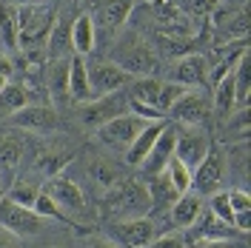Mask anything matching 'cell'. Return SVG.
<instances>
[{"mask_svg":"<svg viewBox=\"0 0 251 248\" xmlns=\"http://www.w3.org/2000/svg\"><path fill=\"white\" fill-rule=\"evenodd\" d=\"M126 89H128L126 92L128 94V111L143 120H160L188 92L186 86L172 83L166 77H131Z\"/></svg>","mask_w":251,"mask_h":248,"instance_id":"1","label":"cell"},{"mask_svg":"<svg viewBox=\"0 0 251 248\" xmlns=\"http://www.w3.org/2000/svg\"><path fill=\"white\" fill-rule=\"evenodd\" d=\"M151 208L146 180L137 177H123L117 186L103 194V214L111 220H131V217H146Z\"/></svg>","mask_w":251,"mask_h":248,"instance_id":"2","label":"cell"},{"mask_svg":"<svg viewBox=\"0 0 251 248\" xmlns=\"http://www.w3.org/2000/svg\"><path fill=\"white\" fill-rule=\"evenodd\" d=\"M114 63L126 69L131 77H157L160 72V54L143 40L137 31H123L117 34L114 43Z\"/></svg>","mask_w":251,"mask_h":248,"instance_id":"3","label":"cell"},{"mask_svg":"<svg viewBox=\"0 0 251 248\" xmlns=\"http://www.w3.org/2000/svg\"><path fill=\"white\" fill-rule=\"evenodd\" d=\"M149 12L154 17L160 37H166V40H191L197 34L194 17H188L180 6H174L172 0H157V3L149 6Z\"/></svg>","mask_w":251,"mask_h":248,"instance_id":"4","label":"cell"},{"mask_svg":"<svg viewBox=\"0 0 251 248\" xmlns=\"http://www.w3.org/2000/svg\"><path fill=\"white\" fill-rule=\"evenodd\" d=\"M120 114H128V94L123 89L80 103V123L89 125V128H100L103 123H109Z\"/></svg>","mask_w":251,"mask_h":248,"instance_id":"5","label":"cell"},{"mask_svg":"<svg viewBox=\"0 0 251 248\" xmlns=\"http://www.w3.org/2000/svg\"><path fill=\"white\" fill-rule=\"evenodd\" d=\"M49 220H43L34 208L29 205H17V202L0 197V228L15 237H37V234L46 228Z\"/></svg>","mask_w":251,"mask_h":248,"instance_id":"6","label":"cell"},{"mask_svg":"<svg viewBox=\"0 0 251 248\" xmlns=\"http://www.w3.org/2000/svg\"><path fill=\"white\" fill-rule=\"evenodd\" d=\"M43 188L49 191V197L57 202V208L66 214V220L86 217V194H83L80 183H75L69 174L57 171V174L46 177V186Z\"/></svg>","mask_w":251,"mask_h":248,"instance_id":"7","label":"cell"},{"mask_svg":"<svg viewBox=\"0 0 251 248\" xmlns=\"http://www.w3.org/2000/svg\"><path fill=\"white\" fill-rule=\"evenodd\" d=\"M109 234V240H114L120 248H146L157 237V223L149 214L131 220H114Z\"/></svg>","mask_w":251,"mask_h":248,"instance_id":"8","label":"cell"},{"mask_svg":"<svg viewBox=\"0 0 251 248\" xmlns=\"http://www.w3.org/2000/svg\"><path fill=\"white\" fill-rule=\"evenodd\" d=\"M9 123L23 134H51L57 131V111L46 103H26L23 109L9 114Z\"/></svg>","mask_w":251,"mask_h":248,"instance_id":"9","label":"cell"},{"mask_svg":"<svg viewBox=\"0 0 251 248\" xmlns=\"http://www.w3.org/2000/svg\"><path fill=\"white\" fill-rule=\"evenodd\" d=\"M149 123V120H143V117H137V114H120V117H114V120H109V123H103L100 128H97V137H100V143H106L109 149H128L131 143H134V137L143 131V125Z\"/></svg>","mask_w":251,"mask_h":248,"instance_id":"10","label":"cell"},{"mask_svg":"<svg viewBox=\"0 0 251 248\" xmlns=\"http://www.w3.org/2000/svg\"><path fill=\"white\" fill-rule=\"evenodd\" d=\"M86 72H89V86H92V97L109 92H120L128 86L131 74L120 69L114 60H100V63H86Z\"/></svg>","mask_w":251,"mask_h":248,"instance_id":"11","label":"cell"},{"mask_svg":"<svg viewBox=\"0 0 251 248\" xmlns=\"http://www.w3.org/2000/svg\"><path fill=\"white\" fill-rule=\"evenodd\" d=\"M186 231L191 240H243V237H249V234L237 231L234 225L223 223L205 202H203V208H200V214L194 217V223L188 225Z\"/></svg>","mask_w":251,"mask_h":248,"instance_id":"12","label":"cell"},{"mask_svg":"<svg viewBox=\"0 0 251 248\" xmlns=\"http://www.w3.org/2000/svg\"><path fill=\"white\" fill-rule=\"evenodd\" d=\"M208 72H211V66H208V60H205L203 54H183V57H177L169 66L166 80L180 83L186 89H197V86L208 83Z\"/></svg>","mask_w":251,"mask_h":248,"instance_id":"13","label":"cell"},{"mask_svg":"<svg viewBox=\"0 0 251 248\" xmlns=\"http://www.w3.org/2000/svg\"><path fill=\"white\" fill-rule=\"evenodd\" d=\"M174 146H177V128L174 125H163V131L157 134L154 146L149 149V154L143 157V163L137 166L143 177L163 174V169L169 166V160L174 157Z\"/></svg>","mask_w":251,"mask_h":248,"instance_id":"14","label":"cell"},{"mask_svg":"<svg viewBox=\"0 0 251 248\" xmlns=\"http://www.w3.org/2000/svg\"><path fill=\"white\" fill-rule=\"evenodd\" d=\"M92 9L94 26L106 29L109 34H117L134 12V0H92Z\"/></svg>","mask_w":251,"mask_h":248,"instance_id":"15","label":"cell"},{"mask_svg":"<svg viewBox=\"0 0 251 248\" xmlns=\"http://www.w3.org/2000/svg\"><path fill=\"white\" fill-rule=\"evenodd\" d=\"M26 134L23 131H9L0 137V180L3 186H9L15 180L17 169L23 166V157H26Z\"/></svg>","mask_w":251,"mask_h":248,"instance_id":"16","label":"cell"},{"mask_svg":"<svg viewBox=\"0 0 251 248\" xmlns=\"http://www.w3.org/2000/svg\"><path fill=\"white\" fill-rule=\"evenodd\" d=\"M223 171H226L223 157H220L217 151H208V154L200 160V166L191 169V191L200 194V197L214 194L220 188V183H223Z\"/></svg>","mask_w":251,"mask_h":248,"instance_id":"17","label":"cell"},{"mask_svg":"<svg viewBox=\"0 0 251 248\" xmlns=\"http://www.w3.org/2000/svg\"><path fill=\"white\" fill-rule=\"evenodd\" d=\"M188 131H177V146H174V157L177 160H183L188 169H197L200 166V160H203L208 151H211V146H208V137H205L200 128H194V125H186Z\"/></svg>","mask_w":251,"mask_h":248,"instance_id":"18","label":"cell"},{"mask_svg":"<svg viewBox=\"0 0 251 248\" xmlns=\"http://www.w3.org/2000/svg\"><path fill=\"white\" fill-rule=\"evenodd\" d=\"M169 114H172L177 123H186V125L200 128V125L208 120L211 109H208V100H205L203 94H197L194 89H188V92L174 103L172 109H169Z\"/></svg>","mask_w":251,"mask_h":248,"instance_id":"19","label":"cell"},{"mask_svg":"<svg viewBox=\"0 0 251 248\" xmlns=\"http://www.w3.org/2000/svg\"><path fill=\"white\" fill-rule=\"evenodd\" d=\"M43 51H46L49 60H69V57L75 54V51H72V20L54 17Z\"/></svg>","mask_w":251,"mask_h":248,"instance_id":"20","label":"cell"},{"mask_svg":"<svg viewBox=\"0 0 251 248\" xmlns=\"http://www.w3.org/2000/svg\"><path fill=\"white\" fill-rule=\"evenodd\" d=\"M146 191H149V217L151 214H160V211H169L174 205V200L180 197V191L172 186V180L166 174H154V177H146Z\"/></svg>","mask_w":251,"mask_h":248,"instance_id":"21","label":"cell"},{"mask_svg":"<svg viewBox=\"0 0 251 248\" xmlns=\"http://www.w3.org/2000/svg\"><path fill=\"white\" fill-rule=\"evenodd\" d=\"M97 49V26L92 15H77L72 20V51L86 57Z\"/></svg>","mask_w":251,"mask_h":248,"instance_id":"22","label":"cell"},{"mask_svg":"<svg viewBox=\"0 0 251 248\" xmlns=\"http://www.w3.org/2000/svg\"><path fill=\"white\" fill-rule=\"evenodd\" d=\"M69 100L86 103L92 100V86H89V72H86V57L72 54L69 57Z\"/></svg>","mask_w":251,"mask_h":248,"instance_id":"23","label":"cell"},{"mask_svg":"<svg viewBox=\"0 0 251 248\" xmlns=\"http://www.w3.org/2000/svg\"><path fill=\"white\" fill-rule=\"evenodd\" d=\"M200 208H203V197L200 194H194V191H186V194H180L174 205L169 208V220H172L174 228H183L186 231L188 225L194 223V217L200 214Z\"/></svg>","mask_w":251,"mask_h":248,"instance_id":"24","label":"cell"},{"mask_svg":"<svg viewBox=\"0 0 251 248\" xmlns=\"http://www.w3.org/2000/svg\"><path fill=\"white\" fill-rule=\"evenodd\" d=\"M163 125H166L163 120H149V123L143 125V131L134 137V143L126 149V163H128L131 169H137L143 163V157L149 154V149L154 146V140H157V134L163 131Z\"/></svg>","mask_w":251,"mask_h":248,"instance_id":"25","label":"cell"},{"mask_svg":"<svg viewBox=\"0 0 251 248\" xmlns=\"http://www.w3.org/2000/svg\"><path fill=\"white\" fill-rule=\"evenodd\" d=\"M17 6L12 0H0V51H15L17 49Z\"/></svg>","mask_w":251,"mask_h":248,"instance_id":"26","label":"cell"},{"mask_svg":"<svg viewBox=\"0 0 251 248\" xmlns=\"http://www.w3.org/2000/svg\"><path fill=\"white\" fill-rule=\"evenodd\" d=\"M46 92L51 100H69V60H49L46 66Z\"/></svg>","mask_w":251,"mask_h":248,"instance_id":"27","label":"cell"},{"mask_svg":"<svg viewBox=\"0 0 251 248\" xmlns=\"http://www.w3.org/2000/svg\"><path fill=\"white\" fill-rule=\"evenodd\" d=\"M69 163V154L66 151H57V149H51V146H37L34 149V154H31V169L40 171L43 177H51V174H57Z\"/></svg>","mask_w":251,"mask_h":248,"instance_id":"28","label":"cell"},{"mask_svg":"<svg viewBox=\"0 0 251 248\" xmlns=\"http://www.w3.org/2000/svg\"><path fill=\"white\" fill-rule=\"evenodd\" d=\"M214 111L226 120L228 114H234L237 109V92H234V72H228L226 77H220L214 83Z\"/></svg>","mask_w":251,"mask_h":248,"instance_id":"29","label":"cell"},{"mask_svg":"<svg viewBox=\"0 0 251 248\" xmlns=\"http://www.w3.org/2000/svg\"><path fill=\"white\" fill-rule=\"evenodd\" d=\"M89 174H92L94 186L100 188V191H111L126 177L120 166H114L111 160H103V157H94V163L89 166Z\"/></svg>","mask_w":251,"mask_h":248,"instance_id":"30","label":"cell"},{"mask_svg":"<svg viewBox=\"0 0 251 248\" xmlns=\"http://www.w3.org/2000/svg\"><path fill=\"white\" fill-rule=\"evenodd\" d=\"M29 100H26V92L17 80H6L3 89H0V117H9L15 114L17 109H23Z\"/></svg>","mask_w":251,"mask_h":248,"instance_id":"31","label":"cell"},{"mask_svg":"<svg viewBox=\"0 0 251 248\" xmlns=\"http://www.w3.org/2000/svg\"><path fill=\"white\" fill-rule=\"evenodd\" d=\"M37 191H40V186L34 183V180H26V177H17V180H12L9 186H6V191H3V197L6 200L17 202V205H29L34 202V197H37Z\"/></svg>","mask_w":251,"mask_h":248,"instance_id":"32","label":"cell"},{"mask_svg":"<svg viewBox=\"0 0 251 248\" xmlns=\"http://www.w3.org/2000/svg\"><path fill=\"white\" fill-rule=\"evenodd\" d=\"M163 174L172 180V186L180 191V194H186V191H191V169H188L183 160H177V157H172L169 160V166L163 169Z\"/></svg>","mask_w":251,"mask_h":248,"instance_id":"33","label":"cell"},{"mask_svg":"<svg viewBox=\"0 0 251 248\" xmlns=\"http://www.w3.org/2000/svg\"><path fill=\"white\" fill-rule=\"evenodd\" d=\"M31 208H34V211H37L43 220H51V223H69V220H66V214L57 208V202L49 197L46 188H40V191H37V197H34V202H31Z\"/></svg>","mask_w":251,"mask_h":248,"instance_id":"34","label":"cell"},{"mask_svg":"<svg viewBox=\"0 0 251 248\" xmlns=\"http://www.w3.org/2000/svg\"><path fill=\"white\" fill-rule=\"evenodd\" d=\"M174 6H180L188 17H211L220 0H172Z\"/></svg>","mask_w":251,"mask_h":248,"instance_id":"35","label":"cell"},{"mask_svg":"<svg viewBox=\"0 0 251 248\" xmlns=\"http://www.w3.org/2000/svg\"><path fill=\"white\" fill-rule=\"evenodd\" d=\"M188 240L186 234H163V237H154L146 248H186Z\"/></svg>","mask_w":251,"mask_h":248,"instance_id":"36","label":"cell"},{"mask_svg":"<svg viewBox=\"0 0 251 248\" xmlns=\"http://www.w3.org/2000/svg\"><path fill=\"white\" fill-rule=\"evenodd\" d=\"M186 248H249L246 237L243 240H194Z\"/></svg>","mask_w":251,"mask_h":248,"instance_id":"37","label":"cell"},{"mask_svg":"<svg viewBox=\"0 0 251 248\" xmlns=\"http://www.w3.org/2000/svg\"><path fill=\"white\" fill-rule=\"evenodd\" d=\"M0 248H20V237L0 228Z\"/></svg>","mask_w":251,"mask_h":248,"instance_id":"38","label":"cell"},{"mask_svg":"<svg viewBox=\"0 0 251 248\" xmlns=\"http://www.w3.org/2000/svg\"><path fill=\"white\" fill-rule=\"evenodd\" d=\"M89 248H120L114 240H109V237H97V240H92V246Z\"/></svg>","mask_w":251,"mask_h":248,"instance_id":"39","label":"cell"},{"mask_svg":"<svg viewBox=\"0 0 251 248\" xmlns=\"http://www.w3.org/2000/svg\"><path fill=\"white\" fill-rule=\"evenodd\" d=\"M6 80H12V77H3V74H0V89H3V83H6Z\"/></svg>","mask_w":251,"mask_h":248,"instance_id":"40","label":"cell"},{"mask_svg":"<svg viewBox=\"0 0 251 248\" xmlns=\"http://www.w3.org/2000/svg\"><path fill=\"white\" fill-rule=\"evenodd\" d=\"M3 191H6V186H3V180H0V197H3Z\"/></svg>","mask_w":251,"mask_h":248,"instance_id":"41","label":"cell"},{"mask_svg":"<svg viewBox=\"0 0 251 248\" xmlns=\"http://www.w3.org/2000/svg\"><path fill=\"white\" fill-rule=\"evenodd\" d=\"M51 248H63V246H51Z\"/></svg>","mask_w":251,"mask_h":248,"instance_id":"42","label":"cell"}]
</instances>
